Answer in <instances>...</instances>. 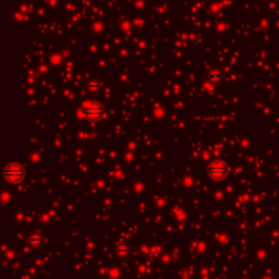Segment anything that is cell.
Returning a JSON list of instances; mask_svg holds the SVG:
<instances>
[{"instance_id":"obj_1","label":"cell","mask_w":279,"mask_h":279,"mask_svg":"<svg viewBox=\"0 0 279 279\" xmlns=\"http://www.w3.org/2000/svg\"><path fill=\"white\" fill-rule=\"evenodd\" d=\"M3 176H4V178H6L8 183L18 184L19 181H22L25 178V169L22 168V165H19L17 162H10L4 168Z\"/></svg>"},{"instance_id":"obj_2","label":"cell","mask_w":279,"mask_h":279,"mask_svg":"<svg viewBox=\"0 0 279 279\" xmlns=\"http://www.w3.org/2000/svg\"><path fill=\"white\" fill-rule=\"evenodd\" d=\"M105 114V109L102 105L97 104V102H89L87 105H85L82 109H81V116L87 119V120L97 121L104 117Z\"/></svg>"},{"instance_id":"obj_3","label":"cell","mask_w":279,"mask_h":279,"mask_svg":"<svg viewBox=\"0 0 279 279\" xmlns=\"http://www.w3.org/2000/svg\"><path fill=\"white\" fill-rule=\"evenodd\" d=\"M209 174L215 180H223L229 174L228 165L222 161H214L209 165Z\"/></svg>"}]
</instances>
